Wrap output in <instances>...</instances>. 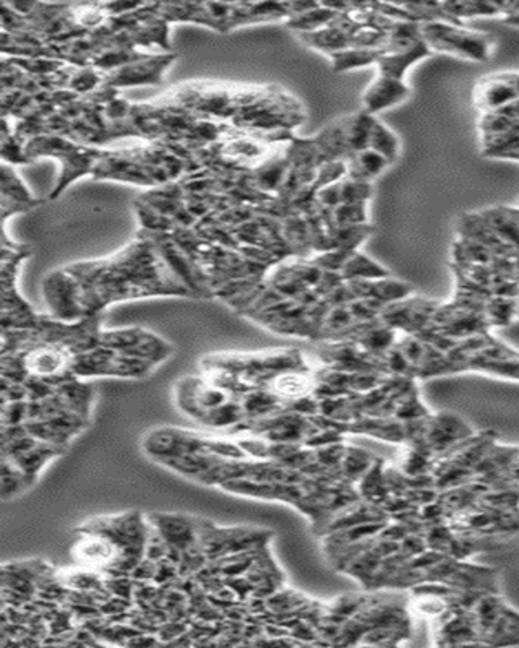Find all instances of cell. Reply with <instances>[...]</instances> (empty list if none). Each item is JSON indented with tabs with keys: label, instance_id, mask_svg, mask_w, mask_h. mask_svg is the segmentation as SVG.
I'll use <instances>...</instances> for the list:
<instances>
[{
	"label": "cell",
	"instance_id": "obj_11",
	"mask_svg": "<svg viewBox=\"0 0 519 648\" xmlns=\"http://www.w3.org/2000/svg\"><path fill=\"white\" fill-rule=\"evenodd\" d=\"M375 116H370L365 111H359L352 116L344 117V127H346V142L349 156L357 151L369 148L370 132L375 122Z\"/></svg>",
	"mask_w": 519,
	"mask_h": 648
},
{
	"label": "cell",
	"instance_id": "obj_7",
	"mask_svg": "<svg viewBox=\"0 0 519 648\" xmlns=\"http://www.w3.org/2000/svg\"><path fill=\"white\" fill-rule=\"evenodd\" d=\"M431 49L425 41H417L415 45L398 51V53H383L377 61L379 75L395 79V80L406 81V73L413 67L414 63H421L423 59L431 57Z\"/></svg>",
	"mask_w": 519,
	"mask_h": 648
},
{
	"label": "cell",
	"instance_id": "obj_1",
	"mask_svg": "<svg viewBox=\"0 0 519 648\" xmlns=\"http://www.w3.org/2000/svg\"><path fill=\"white\" fill-rule=\"evenodd\" d=\"M423 39L431 53H443L473 63H487L492 57V36L453 23H423Z\"/></svg>",
	"mask_w": 519,
	"mask_h": 648
},
{
	"label": "cell",
	"instance_id": "obj_2",
	"mask_svg": "<svg viewBox=\"0 0 519 648\" xmlns=\"http://www.w3.org/2000/svg\"><path fill=\"white\" fill-rule=\"evenodd\" d=\"M43 296L51 314L61 322L75 324L88 316L83 284L69 270L49 272L43 280Z\"/></svg>",
	"mask_w": 519,
	"mask_h": 648
},
{
	"label": "cell",
	"instance_id": "obj_10",
	"mask_svg": "<svg viewBox=\"0 0 519 648\" xmlns=\"http://www.w3.org/2000/svg\"><path fill=\"white\" fill-rule=\"evenodd\" d=\"M299 39L304 45L317 49L320 53L331 55V54L343 51L346 47H349V36L344 33L343 29L333 25V21L328 27L322 28L318 31L312 33H300Z\"/></svg>",
	"mask_w": 519,
	"mask_h": 648
},
{
	"label": "cell",
	"instance_id": "obj_16",
	"mask_svg": "<svg viewBox=\"0 0 519 648\" xmlns=\"http://www.w3.org/2000/svg\"><path fill=\"white\" fill-rule=\"evenodd\" d=\"M369 148L377 151L389 164H393L399 155V139L397 133L383 124L380 119H375L370 132Z\"/></svg>",
	"mask_w": 519,
	"mask_h": 648
},
{
	"label": "cell",
	"instance_id": "obj_8",
	"mask_svg": "<svg viewBox=\"0 0 519 648\" xmlns=\"http://www.w3.org/2000/svg\"><path fill=\"white\" fill-rule=\"evenodd\" d=\"M344 163H346V178L370 184L389 166V163L381 155L370 148L354 153Z\"/></svg>",
	"mask_w": 519,
	"mask_h": 648
},
{
	"label": "cell",
	"instance_id": "obj_4",
	"mask_svg": "<svg viewBox=\"0 0 519 648\" xmlns=\"http://www.w3.org/2000/svg\"><path fill=\"white\" fill-rule=\"evenodd\" d=\"M122 544L115 542L111 534H105L101 530H97V533L88 530L75 543L73 558L83 568L99 570L122 560Z\"/></svg>",
	"mask_w": 519,
	"mask_h": 648
},
{
	"label": "cell",
	"instance_id": "obj_18",
	"mask_svg": "<svg viewBox=\"0 0 519 648\" xmlns=\"http://www.w3.org/2000/svg\"><path fill=\"white\" fill-rule=\"evenodd\" d=\"M373 194L370 182L344 178L341 181V204H367Z\"/></svg>",
	"mask_w": 519,
	"mask_h": 648
},
{
	"label": "cell",
	"instance_id": "obj_20",
	"mask_svg": "<svg viewBox=\"0 0 519 648\" xmlns=\"http://www.w3.org/2000/svg\"><path fill=\"white\" fill-rule=\"evenodd\" d=\"M343 467L344 473H347L352 478L359 476L367 468H372L367 453L357 450V449H352L351 452L344 453Z\"/></svg>",
	"mask_w": 519,
	"mask_h": 648
},
{
	"label": "cell",
	"instance_id": "obj_21",
	"mask_svg": "<svg viewBox=\"0 0 519 648\" xmlns=\"http://www.w3.org/2000/svg\"><path fill=\"white\" fill-rule=\"evenodd\" d=\"M503 23L519 28V2H500Z\"/></svg>",
	"mask_w": 519,
	"mask_h": 648
},
{
	"label": "cell",
	"instance_id": "obj_12",
	"mask_svg": "<svg viewBox=\"0 0 519 648\" xmlns=\"http://www.w3.org/2000/svg\"><path fill=\"white\" fill-rule=\"evenodd\" d=\"M341 276H343L344 282H352V280L388 278V276H391V274L385 266L380 265L375 260L367 257L365 254L354 250L341 270Z\"/></svg>",
	"mask_w": 519,
	"mask_h": 648
},
{
	"label": "cell",
	"instance_id": "obj_15",
	"mask_svg": "<svg viewBox=\"0 0 519 648\" xmlns=\"http://www.w3.org/2000/svg\"><path fill=\"white\" fill-rule=\"evenodd\" d=\"M339 13H336L331 9H328L323 4H318L315 9L308 10L306 13H300L297 17H292L286 21V25L290 29L300 33H312L318 31L322 28L328 27Z\"/></svg>",
	"mask_w": 519,
	"mask_h": 648
},
{
	"label": "cell",
	"instance_id": "obj_14",
	"mask_svg": "<svg viewBox=\"0 0 519 648\" xmlns=\"http://www.w3.org/2000/svg\"><path fill=\"white\" fill-rule=\"evenodd\" d=\"M443 9L449 17L463 23V20L475 17H498L502 15L500 2H443Z\"/></svg>",
	"mask_w": 519,
	"mask_h": 648
},
{
	"label": "cell",
	"instance_id": "obj_3",
	"mask_svg": "<svg viewBox=\"0 0 519 648\" xmlns=\"http://www.w3.org/2000/svg\"><path fill=\"white\" fill-rule=\"evenodd\" d=\"M174 61H176L174 54H159V55L146 54L138 61L107 73L105 83L114 88L159 85V83H163L164 72L171 67V63Z\"/></svg>",
	"mask_w": 519,
	"mask_h": 648
},
{
	"label": "cell",
	"instance_id": "obj_13",
	"mask_svg": "<svg viewBox=\"0 0 519 648\" xmlns=\"http://www.w3.org/2000/svg\"><path fill=\"white\" fill-rule=\"evenodd\" d=\"M381 51L377 49H359V47H346L343 51L328 55L331 59V65L335 72H349L369 65H377V61L381 55Z\"/></svg>",
	"mask_w": 519,
	"mask_h": 648
},
{
	"label": "cell",
	"instance_id": "obj_9",
	"mask_svg": "<svg viewBox=\"0 0 519 648\" xmlns=\"http://www.w3.org/2000/svg\"><path fill=\"white\" fill-rule=\"evenodd\" d=\"M2 204L17 206L23 212L41 205V200L33 197L13 166H9L7 163L2 164Z\"/></svg>",
	"mask_w": 519,
	"mask_h": 648
},
{
	"label": "cell",
	"instance_id": "obj_19",
	"mask_svg": "<svg viewBox=\"0 0 519 648\" xmlns=\"http://www.w3.org/2000/svg\"><path fill=\"white\" fill-rule=\"evenodd\" d=\"M99 83H101V77L97 75L96 72L93 69H81V71L71 73V79L67 87L77 93H89V91H96Z\"/></svg>",
	"mask_w": 519,
	"mask_h": 648
},
{
	"label": "cell",
	"instance_id": "obj_5",
	"mask_svg": "<svg viewBox=\"0 0 519 648\" xmlns=\"http://www.w3.org/2000/svg\"><path fill=\"white\" fill-rule=\"evenodd\" d=\"M519 99V73H493L475 85L474 103L484 114L497 113Z\"/></svg>",
	"mask_w": 519,
	"mask_h": 648
},
{
	"label": "cell",
	"instance_id": "obj_17",
	"mask_svg": "<svg viewBox=\"0 0 519 648\" xmlns=\"http://www.w3.org/2000/svg\"><path fill=\"white\" fill-rule=\"evenodd\" d=\"M367 224V204H341L331 212V228ZM328 231V232H330Z\"/></svg>",
	"mask_w": 519,
	"mask_h": 648
},
{
	"label": "cell",
	"instance_id": "obj_6",
	"mask_svg": "<svg viewBox=\"0 0 519 648\" xmlns=\"http://www.w3.org/2000/svg\"><path fill=\"white\" fill-rule=\"evenodd\" d=\"M411 93L413 89L406 81L379 75L362 95V111L377 117L389 107L405 103L406 99L411 98Z\"/></svg>",
	"mask_w": 519,
	"mask_h": 648
}]
</instances>
